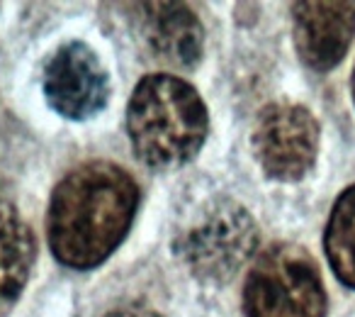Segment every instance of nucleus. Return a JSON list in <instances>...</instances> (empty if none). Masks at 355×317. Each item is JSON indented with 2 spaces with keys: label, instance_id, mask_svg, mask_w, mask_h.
Wrapping results in <instances>:
<instances>
[{
  "label": "nucleus",
  "instance_id": "9",
  "mask_svg": "<svg viewBox=\"0 0 355 317\" xmlns=\"http://www.w3.org/2000/svg\"><path fill=\"white\" fill-rule=\"evenodd\" d=\"M35 261V237L17 208L0 200V315L20 298Z\"/></svg>",
  "mask_w": 355,
  "mask_h": 317
},
{
  "label": "nucleus",
  "instance_id": "12",
  "mask_svg": "<svg viewBox=\"0 0 355 317\" xmlns=\"http://www.w3.org/2000/svg\"><path fill=\"white\" fill-rule=\"evenodd\" d=\"M353 100H355V71H353Z\"/></svg>",
  "mask_w": 355,
  "mask_h": 317
},
{
  "label": "nucleus",
  "instance_id": "2",
  "mask_svg": "<svg viewBox=\"0 0 355 317\" xmlns=\"http://www.w3.org/2000/svg\"><path fill=\"white\" fill-rule=\"evenodd\" d=\"M132 147L144 164L171 171L188 164L209 132L200 93L178 76L156 74L139 81L127 110Z\"/></svg>",
  "mask_w": 355,
  "mask_h": 317
},
{
  "label": "nucleus",
  "instance_id": "1",
  "mask_svg": "<svg viewBox=\"0 0 355 317\" xmlns=\"http://www.w3.org/2000/svg\"><path fill=\"white\" fill-rule=\"evenodd\" d=\"M139 203L134 179L110 161L71 171L51 195L46 234L64 266L93 268L119 247Z\"/></svg>",
  "mask_w": 355,
  "mask_h": 317
},
{
  "label": "nucleus",
  "instance_id": "3",
  "mask_svg": "<svg viewBox=\"0 0 355 317\" xmlns=\"http://www.w3.org/2000/svg\"><path fill=\"white\" fill-rule=\"evenodd\" d=\"M246 317H324L316 261L295 244H272L256 259L243 288Z\"/></svg>",
  "mask_w": 355,
  "mask_h": 317
},
{
  "label": "nucleus",
  "instance_id": "6",
  "mask_svg": "<svg viewBox=\"0 0 355 317\" xmlns=\"http://www.w3.org/2000/svg\"><path fill=\"white\" fill-rule=\"evenodd\" d=\"M44 95L59 115L88 120L107 105L110 81L103 64L83 42L64 44L44 69Z\"/></svg>",
  "mask_w": 355,
  "mask_h": 317
},
{
  "label": "nucleus",
  "instance_id": "7",
  "mask_svg": "<svg viewBox=\"0 0 355 317\" xmlns=\"http://www.w3.org/2000/svg\"><path fill=\"white\" fill-rule=\"evenodd\" d=\"M292 20L302 61L314 71H329L355 37V3H295Z\"/></svg>",
  "mask_w": 355,
  "mask_h": 317
},
{
  "label": "nucleus",
  "instance_id": "10",
  "mask_svg": "<svg viewBox=\"0 0 355 317\" xmlns=\"http://www.w3.org/2000/svg\"><path fill=\"white\" fill-rule=\"evenodd\" d=\"M324 247L338 281L355 291V186L336 200L326 225Z\"/></svg>",
  "mask_w": 355,
  "mask_h": 317
},
{
  "label": "nucleus",
  "instance_id": "5",
  "mask_svg": "<svg viewBox=\"0 0 355 317\" xmlns=\"http://www.w3.org/2000/svg\"><path fill=\"white\" fill-rule=\"evenodd\" d=\"M253 149L270 179L300 181L316 161L319 122L302 105L272 103L258 115Z\"/></svg>",
  "mask_w": 355,
  "mask_h": 317
},
{
  "label": "nucleus",
  "instance_id": "11",
  "mask_svg": "<svg viewBox=\"0 0 355 317\" xmlns=\"http://www.w3.org/2000/svg\"><path fill=\"white\" fill-rule=\"evenodd\" d=\"M103 317H161L156 310H151V307H146V305H119V307H114V310H110L107 315H103Z\"/></svg>",
  "mask_w": 355,
  "mask_h": 317
},
{
  "label": "nucleus",
  "instance_id": "8",
  "mask_svg": "<svg viewBox=\"0 0 355 317\" xmlns=\"http://www.w3.org/2000/svg\"><path fill=\"white\" fill-rule=\"evenodd\" d=\"M141 32L163 61L190 66L202 54V25L183 3H141Z\"/></svg>",
  "mask_w": 355,
  "mask_h": 317
},
{
  "label": "nucleus",
  "instance_id": "4",
  "mask_svg": "<svg viewBox=\"0 0 355 317\" xmlns=\"http://www.w3.org/2000/svg\"><path fill=\"white\" fill-rule=\"evenodd\" d=\"M258 244V227L248 210L234 200H214L180 234L178 254L193 276L227 283L248 261Z\"/></svg>",
  "mask_w": 355,
  "mask_h": 317
}]
</instances>
